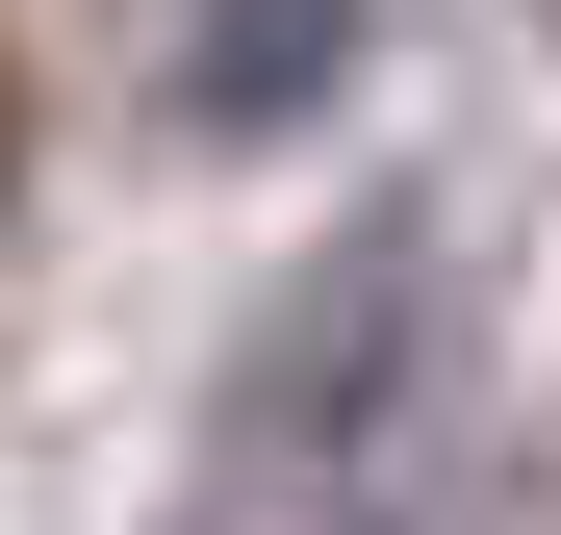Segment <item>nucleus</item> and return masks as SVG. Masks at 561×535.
Wrapping results in <instances>:
<instances>
[{"label": "nucleus", "instance_id": "obj_2", "mask_svg": "<svg viewBox=\"0 0 561 535\" xmlns=\"http://www.w3.org/2000/svg\"><path fill=\"white\" fill-rule=\"evenodd\" d=\"M0 178H26V77H0Z\"/></svg>", "mask_w": 561, "mask_h": 535}, {"label": "nucleus", "instance_id": "obj_1", "mask_svg": "<svg viewBox=\"0 0 561 535\" xmlns=\"http://www.w3.org/2000/svg\"><path fill=\"white\" fill-rule=\"evenodd\" d=\"M307 77H332V0H230V26H205V128L307 103Z\"/></svg>", "mask_w": 561, "mask_h": 535}]
</instances>
